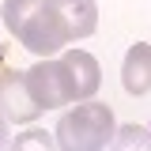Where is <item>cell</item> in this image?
<instances>
[{"mask_svg":"<svg viewBox=\"0 0 151 151\" xmlns=\"http://www.w3.org/2000/svg\"><path fill=\"white\" fill-rule=\"evenodd\" d=\"M8 151H60V147H57V136H49L42 129H27L8 144Z\"/></svg>","mask_w":151,"mask_h":151,"instance_id":"cell-10","label":"cell"},{"mask_svg":"<svg viewBox=\"0 0 151 151\" xmlns=\"http://www.w3.org/2000/svg\"><path fill=\"white\" fill-rule=\"evenodd\" d=\"M45 4L60 19L68 42L72 38H91L98 30V8H94V0H45Z\"/></svg>","mask_w":151,"mask_h":151,"instance_id":"cell-6","label":"cell"},{"mask_svg":"<svg viewBox=\"0 0 151 151\" xmlns=\"http://www.w3.org/2000/svg\"><path fill=\"white\" fill-rule=\"evenodd\" d=\"M60 64H64L68 87H72V102H87V98L98 91V83H102L98 60H94L87 49H68V53H60Z\"/></svg>","mask_w":151,"mask_h":151,"instance_id":"cell-5","label":"cell"},{"mask_svg":"<svg viewBox=\"0 0 151 151\" xmlns=\"http://www.w3.org/2000/svg\"><path fill=\"white\" fill-rule=\"evenodd\" d=\"M19 42H23L34 57H53V53H60V49L68 45V34H64L60 19L53 15V8L42 4V12L27 23V30L19 34Z\"/></svg>","mask_w":151,"mask_h":151,"instance_id":"cell-4","label":"cell"},{"mask_svg":"<svg viewBox=\"0 0 151 151\" xmlns=\"http://www.w3.org/2000/svg\"><path fill=\"white\" fill-rule=\"evenodd\" d=\"M42 4H45V0H4L0 19H4V27L12 30V38H19L23 30H27V23L42 12Z\"/></svg>","mask_w":151,"mask_h":151,"instance_id":"cell-8","label":"cell"},{"mask_svg":"<svg viewBox=\"0 0 151 151\" xmlns=\"http://www.w3.org/2000/svg\"><path fill=\"white\" fill-rule=\"evenodd\" d=\"M110 151H151V129H144V125H121L110 140Z\"/></svg>","mask_w":151,"mask_h":151,"instance_id":"cell-9","label":"cell"},{"mask_svg":"<svg viewBox=\"0 0 151 151\" xmlns=\"http://www.w3.org/2000/svg\"><path fill=\"white\" fill-rule=\"evenodd\" d=\"M8 144H12V136H8V117L0 113V151H8Z\"/></svg>","mask_w":151,"mask_h":151,"instance_id":"cell-11","label":"cell"},{"mask_svg":"<svg viewBox=\"0 0 151 151\" xmlns=\"http://www.w3.org/2000/svg\"><path fill=\"white\" fill-rule=\"evenodd\" d=\"M113 110L106 102H76L57 121V147L60 151H106L113 140Z\"/></svg>","mask_w":151,"mask_h":151,"instance_id":"cell-1","label":"cell"},{"mask_svg":"<svg viewBox=\"0 0 151 151\" xmlns=\"http://www.w3.org/2000/svg\"><path fill=\"white\" fill-rule=\"evenodd\" d=\"M27 91L42 110H60L72 102V87H68V76H64V64L60 60H38L27 68Z\"/></svg>","mask_w":151,"mask_h":151,"instance_id":"cell-2","label":"cell"},{"mask_svg":"<svg viewBox=\"0 0 151 151\" xmlns=\"http://www.w3.org/2000/svg\"><path fill=\"white\" fill-rule=\"evenodd\" d=\"M0 113L8 121H38V106L30 91H27V72H15V68H0Z\"/></svg>","mask_w":151,"mask_h":151,"instance_id":"cell-3","label":"cell"},{"mask_svg":"<svg viewBox=\"0 0 151 151\" xmlns=\"http://www.w3.org/2000/svg\"><path fill=\"white\" fill-rule=\"evenodd\" d=\"M121 83L132 98L151 91V45L147 42H136L129 53H125V64H121Z\"/></svg>","mask_w":151,"mask_h":151,"instance_id":"cell-7","label":"cell"}]
</instances>
